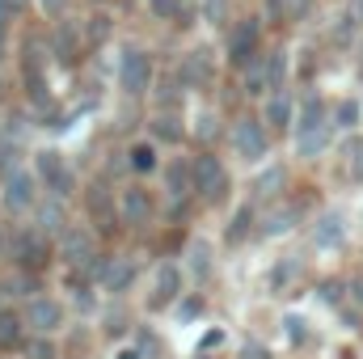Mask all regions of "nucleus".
<instances>
[{"label": "nucleus", "mask_w": 363, "mask_h": 359, "mask_svg": "<svg viewBox=\"0 0 363 359\" xmlns=\"http://www.w3.org/2000/svg\"><path fill=\"white\" fill-rule=\"evenodd\" d=\"M194 359H211V355H207V351H199V355H194Z\"/></svg>", "instance_id": "48"}, {"label": "nucleus", "mask_w": 363, "mask_h": 359, "mask_svg": "<svg viewBox=\"0 0 363 359\" xmlns=\"http://www.w3.org/2000/svg\"><path fill=\"white\" fill-rule=\"evenodd\" d=\"M106 34H110V17H106V13H97V17L89 21V43H101Z\"/></svg>", "instance_id": "39"}, {"label": "nucleus", "mask_w": 363, "mask_h": 359, "mask_svg": "<svg viewBox=\"0 0 363 359\" xmlns=\"http://www.w3.org/2000/svg\"><path fill=\"white\" fill-rule=\"evenodd\" d=\"M347 287H351V300H355V304H363V275H355Z\"/></svg>", "instance_id": "45"}, {"label": "nucleus", "mask_w": 363, "mask_h": 359, "mask_svg": "<svg viewBox=\"0 0 363 359\" xmlns=\"http://www.w3.org/2000/svg\"><path fill=\"white\" fill-rule=\"evenodd\" d=\"M241 359H271V355H267L262 343H245V347H241Z\"/></svg>", "instance_id": "43"}, {"label": "nucleus", "mask_w": 363, "mask_h": 359, "mask_svg": "<svg viewBox=\"0 0 363 359\" xmlns=\"http://www.w3.org/2000/svg\"><path fill=\"white\" fill-rule=\"evenodd\" d=\"M283 338H287L291 347H304V343L313 338V330H308V321H304L300 313H287V317H283Z\"/></svg>", "instance_id": "33"}, {"label": "nucleus", "mask_w": 363, "mask_h": 359, "mask_svg": "<svg viewBox=\"0 0 363 359\" xmlns=\"http://www.w3.org/2000/svg\"><path fill=\"white\" fill-rule=\"evenodd\" d=\"M114 81L127 97H144L152 93V81H157V64H152V51H144L140 43H127L118 51V64H114Z\"/></svg>", "instance_id": "3"}, {"label": "nucleus", "mask_w": 363, "mask_h": 359, "mask_svg": "<svg viewBox=\"0 0 363 359\" xmlns=\"http://www.w3.org/2000/svg\"><path fill=\"white\" fill-rule=\"evenodd\" d=\"M17 283H21V270H17V275H0V300H4V296H13V287H17Z\"/></svg>", "instance_id": "42"}, {"label": "nucleus", "mask_w": 363, "mask_h": 359, "mask_svg": "<svg viewBox=\"0 0 363 359\" xmlns=\"http://www.w3.org/2000/svg\"><path fill=\"white\" fill-rule=\"evenodd\" d=\"M203 21L207 26H224L228 21V0H203Z\"/></svg>", "instance_id": "36"}, {"label": "nucleus", "mask_w": 363, "mask_h": 359, "mask_svg": "<svg viewBox=\"0 0 363 359\" xmlns=\"http://www.w3.org/2000/svg\"><path fill=\"white\" fill-rule=\"evenodd\" d=\"M254 224H262V216H258V203L250 199V203H241V207H237L233 224L224 228V241H228V245H241V241L254 233Z\"/></svg>", "instance_id": "28"}, {"label": "nucleus", "mask_w": 363, "mask_h": 359, "mask_svg": "<svg viewBox=\"0 0 363 359\" xmlns=\"http://www.w3.org/2000/svg\"><path fill=\"white\" fill-rule=\"evenodd\" d=\"M355 60L363 64V34H359V43H355Z\"/></svg>", "instance_id": "47"}, {"label": "nucleus", "mask_w": 363, "mask_h": 359, "mask_svg": "<svg viewBox=\"0 0 363 359\" xmlns=\"http://www.w3.org/2000/svg\"><path fill=\"white\" fill-rule=\"evenodd\" d=\"M182 267H186V279H190V283L207 287V283L216 279V245H211L207 237H194V241L186 245V258H182Z\"/></svg>", "instance_id": "18"}, {"label": "nucleus", "mask_w": 363, "mask_h": 359, "mask_svg": "<svg viewBox=\"0 0 363 359\" xmlns=\"http://www.w3.org/2000/svg\"><path fill=\"white\" fill-rule=\"evenodd\" d=\"M38 228L43 233H51V237H64L72 224H68V199H43L38 203Z\"/></svg>", "instance_id": "24"}, {"label": "nucleus", "mask_w": 363, "mask_h": 359, "mask_svg": "<svg viewBox=\"0 0 363 359\" xmlns=\"http://www.w3.org/2000/svg\"><path fill=\"white\" fill-rule=\"evenodd\" d=\"M148 13L157 21H178L182 17V0H148Z\"/></svg>", "instance_id": "35"}, {"label": "nucleus", "mask_w": 363, "mask_h": 359, "mask_svg": "<svg viewBox=\"0 0 363 359\" xmlns=\"http://www.w3.org/2000/svg\"><path fill=\"white\" fill-rule=\"evenodd\" d=\"M291 144H296V157L300 161H317L334 144V114H330V101L321 93L300 97L296 127H291Z\"/></svg>", "instance_id": "1"}, {"label": "nucleus", "mask_w": 363, "mask_h": 359, "mask_svg": "<svg viewBox=\"0 0 363 359\" xmlns=\"http://www.w3.org/2000/svg\"><path fill=\"white\" fill-rule=\"evenodd\" d=\"M271 127L262 123V114H241L233 127H228V153L241 161V165H267L271 157Z\"/></svg>", "instance_id": "2"}, {"label": "nucleus", "mask_w": 363, "mask_h": 359, "mask_svg": "<svg viewBox=\"0 0 363 359\" xmlns=\"http://www.w3.org/2000/svg\"><path fill=\"white\" fill-rule=\"evenodd\" d=\"M0 203H4V211H13V216L38 211V203H43V182H38V174H34V170H26V165L4 170V182H0Z\"/></svg>", "instance_id": "4"}, {"label": "nucleus", "mask_w": 363, "mask_h": 359, "mask_svg": "<svg viewBox=\"0 0 363 359\" xmlns=\"http://www.w3.org/2000/svg\"><path fill=\"white\" fill-rule=\"evenodd\" d=\"M51 233H43L38 224H30V228H17L13 233V241H9V254H13V267L17 270H43L51 263Z\"/></svg>", "instance_id": "8"}, {"label": "nucleus", "mask_w": 363, "mask_h": 359, "mask_svg": "<svg viewBox=\"0 0 363 359\" xmlns=\"http://www.w3.org/2000/svg\"><path fill=\"white\" fill-rule=\"evenodd\" d=\"M300 270H304V263H300L296 254L279 258V263L271 267V275H267V287H271V292H287V287H291V283L300 279Z\"/></svg>", "instance_id": "31"}, {"label": "nucleus", "mask_w": 363, "mask_h": 359, "mask_svg": "<svg viewBox=\"0 0 363 359\" xmlns=\"http://www.w3.org/2000/svg\"><path fill=\"white\" fill-rule=\"evenodd\" d=\"M21 351L30 359H55V343H51V334H30Z\"/></svg>", "instance_id": "34"}, {"label": "nucleus", "mask_w": 363, "mask_h": 359, "mask_svg": "<svg viewBox=\"0 0 363 359\" xmlns=\"http://www.w3.org/2000/svg\"><path fill=\"white\" fill-rule=\"evenodd\" d=\"M296 224H300V211H296L291 203H279V207H271V211L262 216V228H258V237H287Z\"/></svg>", "instance_id": "27"}, {"label": "nucleus", "mask_w": 363, "mask_h": 359, "mask_svg": "<svg viewBox=\"0 0 363 359\" xmlns=\"http://www.w3.org/2000/svg\"><path fill=\"white\" fill-rule=\"evenodd\" d=\"M283 186H287V170H283V165H262V174L250 186V199H254L258 207H262V203H274V199L283 194Z\"/></svg>", "instance_id": "22"}, {"label": "nucleus", "mask_w": 363, "mask_h": 359, "mask_svg": "<svg viewBox=\"0 0 363 359\" xmlns=\"http://www.w3.org/2000/svg\"><path fill=\"white\" fill-rule=\"evenodd\" d=\"M144 355H148L144 347H118V351H114V359H144Z\"/></svg>", "instance_id": "44"}, {"label": "nucleus", "mask_w": 363, "mask_h": 359, "mask_svg": "<svg viewBox=\"0 0 363 359\" xmlns=\"http://www.w3.org/2000/svg\"><path fill=\"white\" fill-rule=\"evenodd\" d=\"M93 279H97V287H101V292H110V296H127V292L135 287V279H140V263H135V258H127V254L101 258L97 270H93Z\"/></svg>", "instance_id": "13"}, {"label": "nucleus", "mask_w": 363, "mask_h": 359, "mask_svg": "<svg viewBox=\"0 0 363 359\" xmlns=\"http://www.w3.org/2000/svg\"><path fill=\"white\" fill-rule=\"evenodd\" d=\"M182 287H186V267L178 263H157L152 270V283H148V309L152 313H161V309H174L182 300Z\"/></svg>", "instance_id": "12"}, {"label": "nucleus", "mask_w": 363, "mask_h": 359, "mask_svg": "<svg viewBox=\"0 0 363 359\" xmlns=\"http://www.w3.org/2000/svg\"><path fill=\"white\" fill-rule=\"evenodd\" d=\"M85 220H89L97 233H110L114 224H123L118 220V199H114L110 186H101V182L85 186Z\"/></svg>", "instance_id": "14"}, {"label": "nucleus", "mask_w": 363, "mask_h": 359, "mask_svg": "<svg viewBox=\"0 0 363 359\" xmlns=\"http://www.w3.org/2000/svg\"><path fill=\"white\" fill-rule=\"evenodd\" d=\"M262 64H267V81H271V93L287 89V77H291V55H287V47L262 51Z\"/></svg>", "instance_id": "29"}, {"label": "nucleus", "mask_w": 363, "mask_h": 359, "mask_svg": "<svg viewBox=\"0 0 363 359\" xmlns=\"http://www.w3.org/2000/svg\"><path fill=\"white\" fill-rule=\"evenodd\" d=\"M190 165H194V194L207 203V207H216V203H224L228 199V170H224V161L216 157V153H199V157H190Z\"/></svg>", "instance_id": "9"}, {"label": "nucleus", "mask_w": 363, "mask_h": 359, "mask_svg": "<svg viewBox=\"0 0 363 359\" xmlns=\"http://www.w3.org/2000/svg\"><path fill=\"white\" fill-rule=\"evenodd\" d=\"M51 51L64 60V64H72L77 55H81V26H72V21H55V30H51Z\"/></svg>", "instance_id": "25"}, {"label": "nucleus", "mask_w": 363, "mask_h": 359, "mask_svg": "<svg viewBox=\"0 0 363 359\" xmlns=\"http://www.w3.org/2000/svg\"><path fill=\"white\" fill-rule=\"evenodd\" d=\"M330 114H334V131H342V136L359 131V123H363V97H338V101H330Z\"/></svg>", "instance_id": "26"}, {"label": "nucleus", "mask_w": 363, "mask_h": 359, "mask_svg": "<svg viewBox=\"0 0 363 359\" xmlns=\"http://www.w3.org/2000/svg\"><path fill=\"white\" fill-rule=\"evenodd\" d=\"M157 216V203L148 194V186H123L118 190V220L127 228H148Z\"/></svg>", "instance_id": "15"}, {"label": "nucleus", "mask_w": 363, "mask_h": 359, "mask_svg": "<svg viewBox=\"0 0 363 359\" xmlns=\"http://www.w3.org/2000/svg\"><path fill=\"white\" fill-rule=\"evenodd\" d=\"M30 170L38 174L43 190H47L51 199H72V194H77V170L68 165V157H64L60 148H38Z\"/></svg>", "instance_id": "5"}, {"label": "nucleus", "mask_w": 363, "mask_h": 359, "mask_svg": "<svg viewBox=\"0 0 363 359\" xmlns=\"http://www.w3.org/2000/svg\"><path fill=\"white\" fill-rule=\"evenodd\" d=\"M97 228H89V220L85 224H72L64 237H60V258L68 263V267H77V270H97Z\"/></svg>", "instance_id": "11"}, {"label": "nucleus", "mask_w": 363, "mask_h": 359, "mask_svg": "<svg viewBox=\"0 0 363 359\" xmlns=\"http://www.w3.org/2000/svg\"><path fill=\"white\" fill-rule=\"evenodd\" d=\"M220 343H224V330H207L203 343H199V351H211V347H220Z\"/></svg>", "instance_id": "41"}, {"label": "nucleus", "mask_w": 363, "mask_h": 359, "mask_svg": "<svg viewBox=\"0 0 363 359\" xmlns=\"http://www.w3.org/2000/svg\"><path fill=\"white\" fill-rule=\"evenodd\" d=\"M21 317H26L30 334H60L64 321H68V309H64L60 296H51V292H34V296L21 304Z\"/></svg>", "instance_id": "10"}, {"label": "nucleus", "mask_w": 363, "mask_h": 359, "mask_svg": "<svg viewBox=\"0 0 363 359\" xmlns=\"http://www.w3.org/2000/svg\"><path fill=\"white\" fill-rule=\"evenodd\" d=\"M9 26H13V0H0V55L9 47Z\"/></svg>", "instance_id": "37"}, {"label": "nucleus", "mask_w": 363, "mask_h": 359, "mask_svg": "<svg viewBox=\"0 0 363 359\" xmlns=\"http://www.w3.org/2000/svg\"><path fill=\"white\" fill-rule=\"evenodd\" d=\"M26 338H30L26 317H21V313H0V347H4V351H13V347L21 351Z\"/></svg>", "instance_id": "30"}, {"label": "nucleus", "mask_w": 363, "mask_h": 359, "mask_svg": "<svg viewBox=\"0 0 363 359\" xmlns=\"http://www.w3.org/2000/svg\"><path fill=\"white\" fill-rule=\"evenodd\" d=\"M359 224H363V211H359Z\"/></svg>", "instance_id": "49"}, {"label": "nucleus", "mask_w": 363, "mask_h": 359, "mask_svg": "<svg viewBox=\"0 0 363 359\" xmlns=\"http://www.w3.org/2000/svg\"><path fill=\"white\" fill-rule=\"evenodd\" d=\"M17 64H21V85L30 89V101H47V55H43V47L30 38L26 47H21V55H17Z\"/></svg>", "instance_id": "16"}, {"label": "nucleus", "mask_w": 363, "mask_h": 359, "mask_svg": "<svg viewBox=\"0 0 363 359\" xmlns=\"http://www.w3.org/2000/svg\"><path fill=\"white\" fill-rule=\"evenodd\" d=\"M9 254V237H4V228H0V258Z\"/></svg>", "instance_id": "46"}, {"label": "nucleus", "mask_w": 363, "mask_h": 359, "mask_svg": "<svg viewBox=\"0 0 363 359\" xmlns=\"http://www.w3.org/2000/svg\"><path fill=\"white\" fill-rule=\"evenodd\" d=\"M178 81H182V89H207V85H216V55L207 47H190L178 64Z\"/></svg>", "instance_id": "17"}, {"label": "nucleus", "mask_w": 363, "mask_h": 359, "mask_svg": "<svg viewBox=\"0 0 363 359\" xmlns=\"http://www.w3.org/2000/svg\"><path fill=\"white\" fill-rule=\"evenodd\" d=\"M38 9H43L51 21H60V17L68 13V0H38Z\"/></svg>", "instance_id": "40"}, {"label": "nucleus", "mask_w": 363, "mask_h": 359, "mask_svg": "<svg viewBox=\"0 0 363 359\" xmlns=\"http://www.w3.org/2000/svg\"><path fill=\"white\" fill-rule=\"evenodd\" d=\"M0 211H4V203H0Z\"/></svg>", "instance_id": "50"}, {"label": "nucleus", "mask_w": 363, "mask_h": 359, "mask_svg": "<svg viewBox=\"0 0 363 359\" xmlns=\"http://www.w3.org/2000/svg\"><path fill=\"white\" fill-rule=\"evenodd\" d=\"M211 131H220V118H216L211 110H203V114H199V127H194V136H199V140H207Z\"/></svg>", "instance_id": "38"}, {"label": "nucleus", "mask_w": 363, "mask_h": 359, "mask_svg": "<svg viewBox=\"0 0 363 359\" xmlns=\"http://www.w3.org/2000/svg\"><path fill=\"white\" fill-rule=\"evenodd\" d=\"M224 55H228V68L245 72L258 55H262V21L258 17H245V21H233L228 26V43H224Z\"/></svg>", "instance_id": "6"}, {"label": "nucleus", "mask_w": 363, "mask_h": 359, "mask_svg": "<svg viewBox=\"0 0 363 359\" xmlns=\"http://www.w3.org/2000/svg\"><path fill=\"white\" fill-rule=\"evenodd\" d=\"M347 237H351V216H347L342 207H325V211H317L313 224H308V245H313L317 254H338V250L347 245Z\"/></svg>", "instance_id": "7"}, {"label": "nucleus", "mask_w": 363, "mask_h": 359, "mask_svg": "<svg viewBox=\"0 0 363 359\" xmlns=\"http://www.w3.org/2000/svg\"><path fill=\"white\" fill-rule=\"evenodd\" d=\"M152 136H157V144H182L186 127H182V118L174 110H161V114L152 118Z\"/></svg>", "instance_id": "32"}, {"label": "nucleus", "mask_w": 363, "mask_h": 359, "mask_svg": "<svg viewBox=\"0 0 363 359\" xmlns=\"http://www.w3.org/2000/svg\"><path fill=\"white\" fill-rule=\"evenodd\" d=\"M296 110H300V101L291 97V89H279L262 97V123L271 131H291L296 127Z\"/></svg>", "instance_id": "19"}, {"label": "nucleus", "mask_w": 363, "mask_h": 359, "mask_svg": "<svg viewBox=\"0 0 363 359\" xmlns=\"http://www.w3.org/2000/svg\"><path fill=\"white\" fill-rule=\"evenodd\" d=\"M338 170L342 178L363 186V131H351L342 144H338Z\"/></svg>", "instance_id": "21"}, {"label": "nucleus", "mask_w": 363, "mask_h": 359, "mask_svg": "<svg viewBox=\"0 0 363 359\" xmlns=\"http://www.w3.org/2000/svg\"><path fill=\"white\" fill-rule=\"evenodd\" d=\"M161 182H165V199L178 203L186 194H194V165L178 157V161H169V165L161 170Z\"/></svg>", "instance_id": "20"}, {"label": "nucleus", "mask_w": 363, "mask_h": 359, "mask_svg": "<svg viewBox=\"0 0 363 359\" xmlns=\"http://www.w3.org/2000/svg\"><path fill=\"white\" fill-rule=\"evenodd\" d=\"M127 165H131V174H140V178L161 174L165 165H161V148H157V140H135V144L127 148Z\"/></svg>", "instance_id": "23"}]
</instances>
